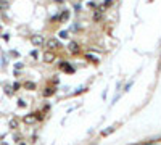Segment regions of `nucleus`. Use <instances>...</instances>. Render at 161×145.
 Listing matches in <instances>:
<instances>
[{"mask_svg": "<svg viewBox=\"0 0 161 145\" xmlns=\"http://www.w3.org/2000/svg\"><path fill=\"white\" fill-rule=\"evenodd\" d=\"M45 45H47V50H48V52H52V50H56V48L60 47V41H58V39H55V37H50Z\"/></svg>", "mask_w": 161, "mask_h": 145, "instance_id": "nucleus-1", "label": "nucleus"}, {"mask_svg": "<svg viewBox=\"0 0 161 145\" xmlns=\"http://www.w3.org/2000/svg\"><path fill=\"white\" fill-rule=\"evenodd\" d=\"M70 52H71V53H77V52H79V45H77L76 42H71V44H70Z\"/></svg>", "mask_w": 161, "mask_h": 145, "instance_id": "nucleus-4", "label": "nucleus"}, {"mask_svg": "<svg viewBox=\"0 0 161 145\" xmlns=\"http://www.w3.org/2000/svg\"><path fill=\"white\" fill-rule=\"evenodd\" d=\"M26 87H27V89H32V87H34V84H31V82H27V84H26Z\"/></svg>", "mask_w": 161, "mask_h": 145, "instance_id": "nucleus-7", "label": "nucleus"}, {"mask_svg": "<svg viewBox=\"0 0 161 145\" xmlns=\"http://www.w3.org/2000/svg\"><path fill=\"white\" fill-rule=\"evenodd\" d=\"M55 2H63V0H55Z\"/></svg>", "mask_w": 161, "mask_h": 145, "instance_id": "nucleus-9", "label": "nucleus"}, {"mask_svg": "<svg viewBox=\"0 0 161 145\" xmlns=\"http://www.w3.org/2000/svg\"><path fill=\"white\" fill-rule=\"evenodd\" d=\"M100 16H102V12H97V13L94 15V18H95V19H98V18H100Z\"/></svg>", "mask_w": 161, "mask_h": 145, "instance_id": "nucleus-6", "label": "nucleus"}, {"mask_svg": "<svg viewBox=\"0 0 161 145\" xmlns=\"http://www.w3.org/2000/svg\"><path fill=\"white\" fill-rule=\"evenodd\" d=\"M8 7V2H7V0H0V10H2V8H7Z\"/></svg>", "mask_w": 161, "mask_h": 145, "instance_id": "nucleus-5", "label": "nucleus"}, {"mask_svg": "<svg viewBox=\"0 0 161 145\" xmlns=\"http://www.w3.org/2000/svg\"><path fill=\"white\" fill-rule=\"evenodd\" d=\"M44 61H45V63H53V61H55V53L47 50V52L44 53Z\"/></svg>", "mask_w": 161, "mask_h": 145, "instance_id": "nucleus-2", "label": "nucleus"}, {"mask_svg": "<svg viewBox=\"0 0 161 145\" xmlns=\"http://www.w3.org/2000/svg\"><path fill=\"white\" fill-rule=\"evenodd\" d=\"M31 42L34 44V45H42L45 41H44V37H42V36H39V34H37V36H32Z\"/></svg>", "mask_w": 161, "mask_h": 145, "instance_id": "nucleus-3", "label": "nucleus"}, {"mask_svg": "<svg viewBox=\"0 0 161 145\" xmlns=\"http://www.w3.org/2000/svg\"><path fill=\"white\" fill-rule=\"evenodd\" d=\"M110 2H113V0H106V2H105V5H108V3H110Z\"/></svg>", "mask_w": 161, "mask_h": 145, "instance_id": "nucleus-8", "label": "nucleus"}]
</instances>
